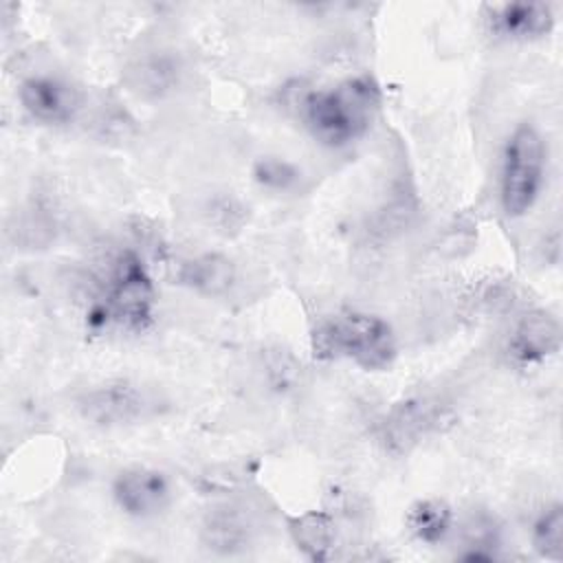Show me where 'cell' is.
Here are the masks:
<instances>
[{
    "instance_id": "cell-2",
    "label": "cell",
    "mask_w": 563,
    "mask_h": 563,
    "mask_svg": "<svg viewBox=\"0 0 563 563\" xmlns=\"http://www.w3.org/2000/svg\"><path fill=\"white\" fill-rule=\"evenodd\" d=\"M312 352L321 361L350 358L363 369H385L396 356L389 323L367 312H341L317 323Z\"/></svg>"
},
{
    "instance_id": "cell-3",
    "label": "cell",
    "mask_w": 563,
    "mask_h": 563,
    "mask_svg": "<svg viewBox=\"0 0 563 563\" xmlns=\"http://www.w3.org/2000/svg\"><path fill=\"white\" fill-rule=\"evenodd\" d=\"M154 282L143 260L134 251H121L112 260L103 297L92 308L90 323H114L128 332H143L154 321Z\"/></svg>"
},
{
    "instance_id": "cell-5",
    "label": "cell",
    "mask_w": 563,
    "mask_h": 563,
    "mask_svg": "<svg viewBox=\"0 0 563 563\" xmlns=\"http://www.w3.org/2000/svg\"><path fill=\"white\" fill-rule=\"evenodd\" d=\"M147 409L143 389L128 380H108L79 398L84 420L97 427H123L136 422Z\"/></svg>"
},
{
    "instance_id": "cell-12",
    "label": "cell",
    "mask_w": 563,
    "mask_h": 563,
    "mask_svg": "<svg viewBox=\"0 0 563 563\" xmlns=\"http://www.w3.org/2000/svg\"><path fill=\"white\" fill-rule=\"evenodd\" d=\"M183 75V66L169 51H150L141 55L128 73L130 86L143 97H163L172 92Z\"/></svg>"
},
{
    "instance_id": "cell-1",
    "label": "cell",
    "mask_w": 563,
    "mask_h": 563,
    "mask_svg": "<svg viewBox=\"0 0 563 563\" xmlns=\"http://www.w3.org/2000/svg\"><path fill=\"white\" fill-rule=\"evenodd\" d=\"M299 117L308 132L328 147H343L361 139L380 108V88L369 75H356L299 99Z\"/></svg>"
},
{
    "instance_id": "cell-16",
    "label": "cell",
    "mask_w": 563,
    "mask_h": 563,
    "mask_svg": "<svg viewBox=\"0 0 563 563\" xmlns=\"http://www.w3.org/2000/svg\"><path fill=\"white\" fill-rule=\"evenodd\" d=\"M532 548L550 561L563 559V506L559 501L545 506L532 523Z\"/></svg>"
},
{
    "instance_id": "cell-11",
    "label": "cell",
    "mask_w": 563,
    "mask_h": 563,
    "mask_svg": "<svg viewBox=\"0 0 563 563\" xmlns=\"http://www.w3.org/2000/svg\"><path fill=\"white\" fill-rule=\"evenodd\" d=\"M200 537L205 548L216 554H238L249 548L253 537V523L242 508L233 504H222L205 515Z\"/></svg>"
},
{
    "instance_id": "cell-4",
    "label": "cell",
    "mask_w": 563,
    "mask_h": 563,
    "mask_svg": "<svg viewBox=\"0 0 563 563\" xmlns=\"http://www.w3.org/2000/svg\"><path fill=\"white\" fill-rule=\"evenodd\" d=\"M543 139L532 123L523 121L510 132L501 156L499 202L508 218H521L534 207L543 187Z\"/></svg>"
},
{
    "instance_id": "cell-6",
    "label": "cell",
    "mask_w": 563,
    "mask_h": 563,
    "mask_svg": "<svg viewBox=\"0 0 563 563\" xmlns=\"http://www.w3.org/2000/svg\"><path fill=\"white\" fill-rule=\"evenodd\" d=\"M117 506L136 519L156 517L172 499V486L163 471L152 466L123 468L112 482Z\"/></svg>"
},
{
    "instance_id": "cell-15",
    "label": "cell",
    "mask_w": 563,
    "mask_h": 563,
    "mask_svg": "<svg viewBox=\"0 0 563 563\" xmlns=\"http://www.w3.org/2000/svg\"><path fill=\"white\" fill-rule=\"evenodd\" d=\"M288 530H290L295 545L308 559L328 561L332 556L336 530H334V521L330 515L317 512V510L303 512L288 521Z\"/></svg>"
},
{
    "instance_id": "cell-18",
    "label": "cell",
    "mask_w": 563,
    "mask_h": 563,
    "mask_svg": "<svg viewBox=\"0 0 563 563\" xmlns=\"http://www.w3.org/2000/svg\"><path fill=\"white\" fill-rule=\"evenodd\" d=\"M268 376L277 389H290L299 378V365L290 356L277 354L268 363Z\"/></svg>"
},
{
    "instance_id": "cell-9",
    "label": "cell",
    "mask_w": 563,
    "mask_h": 563,
    "mask_svg": "<svg viewBox=\"0 0 563 563\" xmlns=\"http://www.w3.org/2000/svg\"><path fill=\"white\" fill-rule=\"evenodd\" d=\"M440 416V407L429 398L402 400L380 422V442L389 453L402 455L438 427Z\"/></svg>"
},
{
    "instance_id": "cell-10",
    "label": "cell",
    "mask_w": 563,
    "mask_h": 563,
    "mask_svg": "<svg viewBox=\"0 0 563 563\" xmlns=\"http://www.w3.org/2000/svg\"><path fill=\"white\" fill-rule=\"evenodd\" d=\"M484 18L488 31L504 40H537L554 26V13L545 2L488 4Z\"/></svg>"
},
{
    "instance_id": "cell-7",
    "label": "cell",
    "mask_w": 563,
    "mask_h": 563,
    "mask_svg": "<svg viewBox=\"0 0 563 563\" xmlns=\"http://www.w3.org/2000/svg\"><path fill=\"white\" fill-rule=\"evenodd\" d=\"M22 108L42 123H68L81 108L79 90L62 77L35 75L20 84Z\"/></svg>"
},
{
    "instance_id": "cell-8",
    "label": "cell",
    "mask_w": 563,
    "mask_h": 563,
    "mask_svg": "<svg viewBox=\"0 0 563 563\" xmlns=\"http://www.w3.org/2000/svg\"><path fill=\"white\" fill-rule=\"evenodd\" d=\"M561 350V325L545 310H528L506 339V354L519 367L537 365Z\"/></svg>"
},
{
    "instance_id": "cell-17",
    "label": "cell",
    "mask_w": 563,
    "mask_h": 563,
    "mask_svg": "<svg viewBox=\"0 0 563 563\" xmlns=\"http://www.w3.org/2000/svg\"><path fill=\"white\" fill-rule=\"evenodd\" d=\"M255 180L268 189H288L297 180V169L282 158H262L255 165Z\"/></svg>"
},
{
    "instance_id": "cell-14",
    "label": "cell",
    "mask_w": 563,
    "mask_h": 563,
    "mask_svg": "<svg viewBox=\"0 0 563 563\" xmlns=\"http://www.w3.org/2000/svg\"><path fill=\"white\" fill-rule=\"evenodd\" d=\"M405 526L413 539L427 545H438L451 532L453 510L440 497H424L407 508Z\"/></svg>"
},
{
    "instance_id": "cell-13",
    "label": "cell",
    "mask_w": 563,
    "mask_h": 563,
    "mask_svg": "<svg viewBox=\"0 0 563 563\" xmlns=\"http://www.w3.org/2000/svg\"><path fill=\"white\" fill-rule=\"evenodd\" d=\"M178 282L200 295L220 297L235 284V266L220 253H202L178 266Z\"/></svg>"
}]
</instances>
